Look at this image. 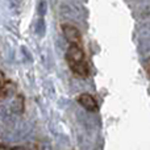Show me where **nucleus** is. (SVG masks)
Returning <instances> with one entry per match:
<instances>
[{
	"label": "nucleus",
	"instance_id": "1",
	"mask_svg": "<svg viewBox=\"0 0 150 150\" xmlns=\"http://www.w3.org/2000/svg\"><path fill=\"white\" fill-rule=\"evenodd\" d=\"M66 59H67L69 67L71 71L80 78H87L90 75V67L86 61V55L80 45L70 44L66 53Z\"/></svg>",
	"mask_w": 150,
	"mask_h": 150
},
{
	"label": "nucleus",
	"instance_id": "2",
	"mask_svg": "<svg viewBox=\"0 0 150 150\" xmlns=\"http://www.w3.org/2000/svg\"><path fill=\"white\" fill-rule=\"evenodd\" d=\"M62 32H63V36L66 37V40L70 44L80 45V42H82V34H80L79 29L76 26H74L73 24H63Z\"/></svg>",
	"mask_w": 150,
	"mask_h": 150
},
{
	"label": "nucleus",
	"instance_id": "3",
	"mask_svg": "<svg viewBox=\"0 0 150 150\" xmlns=\"http://www.w3.org/2000/svg\"><path fill=\"white\" fill-rule=\"evenodd\" d=\"M78 103L84 109H87V111H90V112H95V111H98V108H99L98 101H96L95 98H93L92 95H90V93H82V95H79L78 96Z\"/></svg>",
	"mask_w": 150,
	"mask_h": 150
},
{
	"label": "nucleus",
	"instance_id": "4",
	"mask_svg": "<svg viewBox=\"0 0 150 150\" xmlns=\"http://www.w3.org/2000/svg\"><path fill=\"white\" fill-rule=\"evenodd\" d=\"M5 84H7V82H5V76H4V74L0 71V91L5 87Z\"/></svg>",
	"mask_w": 150,
	"mask_h": 150
},
{
	"label": "nucleus",
	"instance_id": "5",
	"mask_svg": "<svg viewBox=\"0 0 150 150\" xmlns=\"http://www.w3.org/2000/svg\"><path fill=\"white\" fill-rule=\"evenodd\" d=\"M145 69H146V71H148V74H149V76H150V58L145 62Z\"/></svg>",
	"mask_w": 150,
	"mask_h": 150
},
{
	"label": "nucleus",
	"instance_id": "6",
	"mask_svg": "<svg viewBox=\"0 0 150 150\" xmlns=\"http://www.w3.org/2000/svg\"><path fill=\"white\" fill-rule=\"evenodd\" d=\"M13 150H26V149H23V148H16V149H13Z\"/></svg>",
	"mask_w": 150,
	"mask_h": 150
}]
</instances>
